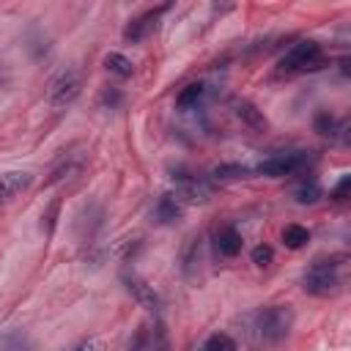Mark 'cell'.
Wrapping results in <instances>:
<instances>
[{
	"mask_svg": "<svg viewBox=\"0 0 351 351\" xmlns=\"http://www.w3.org/2000/svg\"><path fill=\"white\" fill-rule=\"evenodd\" d=\"M315 132H321V134H326V137H337L340 132H346V123L337 121V118L329 115V112H321V115L315 118Z\"/></svg>",
	"mask_w": 351,
	"mask_h": 351,
	"instance_id": "obj_19",
	"label": "cell"
},
{
	"mask_svg": "<svg viewBox=\"0 0 351 351\" xmlns=\"http://www.w3.org/2000/svg\"><path fill=\"white\" fill-rule=\"evenodd\" d=\"M203 93H206V85H203V82H189V85H186V88L178 93V99H176L178 110L197 107V104H200V99H203Z\"/></svg>",
	"mask_w": 351,
	"mask_h": 351,
	"instance_id": "obj_16",
	"label": "cell"
},
{
	"mask_svg": "<svg viewBox=\"0 0 351 351\" xmlns=\"http://www.w3.org/2000/svg\"><path fill=\"white\" fill-rule=\"evenodd\" d=\"M233 110H236L239 121H241V123H247L250 129H255V132H263V129H266V118H263V112H261L252 101L239 99V101L233 104Z\"/></svg>",
	"mask_w": 351,
	"mask_h": 351,
	"instance_id": "obj_11",
	"label": "cell"
},
{
	"mask_svg": "<svg viewBox=\"0 0 351 351\" xmlns=\"http://www.w3.org/2000/svg\"><path fill=\"white\" fill-rule=\"evenodd\" d=\"M310 162H313V156H310L307 151H285V154H274V156L263 159V162L255 167V173L280 178V176H293V173L304 170Z\"/></svg>",
	"mask_w": 351,
	"mask_h": 351,
	"instance_id": "obj_5",
	"label": "cell"
},
{
	"mask_svg": "<svg viewBox=\"0 0 351 351\" xmlns=\"http://www.w3.org/2000/svg\"><path fill=\"white\" fill-rule=\"evenodd\" d=\"M211 176L217 181H236V178H247L250 176V167L244 165H236V162H225V165H217L211 170Z\"/></svg>",
	"mask_w": 351,
	"mask_h": 351,
	"instance_id": "obj_17",
	"label": "cell"
},
{
	"mask_svg": "<svg viewBox=\"0 0 351 351\" xmlns=\"http://www.w3.org/2000/svg\"><path fill=\"white\" fill-rule=\"evenodd\" d=\"M99 101H101V107L115 110V107L123 101V93H121L118 88H104V90H101V96H99Z\"/></svg>",
	"mask_w": 351,
	"mask_h": 351,
	"instance_id": "obj_20",
	"label": "cell"
},
{
	"mask_svg": "<svg viewBox=\"0 0 351 351\" xmlns=\"http://www.w3.org/2000/svg\"><path fill=\"white\" fill-rule=\"evenodd\" d=\"M55 211H58V200H52L49 211H47V214H41V219H47V233H49V230H52V225H55Z\"/></svg>",
	"mask_w": 351,
	"mask_h": 351,
	"instance_id": "obj_25",
	"label": "cell"
},
{
	"mask_svg": "<svg viewBox=\"0 0 351 351\" xmlns=\"http://www.w3.org/2000/svg\"><path fill=\"white\" fill-rule=\"evenodd\" d=\"M271 258H274V250H271L269 244H258V247L252 250V263H255V266H269Z\"/></svg>",
	"mask_w": 351,
	"mask_h": 351,
	"instance_id": "obj_21",
	"label": "cell"
},
{
	"mask_svg": "<svg viewBox=\"0 0 351 351\" xmlns=\"http://www.w3.org/2000/svg\"><path fill=\"white\" fill-rule=\"evenodd\" d=\"M33 186V173L27 170H8V173H0V203L3 200H11L16 195H22L25 189Z\"/></svg>",
	"mask_w": 351,
	"mask_h": 351,
	"instance_id": "obj_8",
	"label": "cell"
},
{
	"mask_svg": "<svg viewBox=\"0 0 351 351\" xmlns=\"http://www.w3.org/2000/svg\"><path fill=\"white\" fill-rule=\"evenodd\" d=\"M348 189H351V176H343L335 186H332V192H329V197L332 200H337V203H343L346 197H348Z\"/></svg>",
	"mask_w": 351,
	"mask_h": 351,
	"instance_id": "obj_22",
	"label": "cell"
},
{
	"mask_svg": "<svg viewBox=\"0 0 351 351\" xmlns=\"http://www.w3.org/2000/svg\"><path fill=\"white\" fill-rule=\"evenodd\" d=\"M324 47L313 38H302L296 41L282 58H280V71L285 74H304V71H315L324 66Z\"/></svg>",
	"mask_w": 351,
	"mask_h": 351,
	"instance_id": "obj_2",
	"label": "cell"
},
{
	"mask_svg": "<svg viewBox=\"0 0 351 351\" xmlns=\"http://www.w3.org/2000/svg\"><path fill=\"white\" fill-rule=\"evenodd\" d=\"M302 288L310 296H335L343 288V277H340V263L335 258H321L313 261L310 269L302 274Z\"/></svg>",
	"mask_w": 351,
	"mask_h": 351,
	"instance_id": "obj_1",
	"label": "cell"
},
{
	"mask_svg": "<svg viewBox=\"0 0 351 351\" xmlns=\"http://www.w3.org/2000/svg\"><path fill=\"white\" fill-rule=\"evenodd\" d=\"M293 197H296V203H302V206L318 203V200H321V186H318V181H315V178H304V181L293 189Z\"/></svg>",
	"mask_w": 351,
	"mask_h": 351,
	"instance_id": "obj_14",
	"label": "cell"
},
{
	"mask_svg": "<svg viewBox=\"0 0 351 351\" xmlns=\"http://www.w3.org/2000/svg\"><path fill=\"white\" fill-rule=\"evenodd\" d=\"M63 351H99V340L85 337V340H77L74 346H69V348H63Z\"/></svg>",
	"mask_w": 351,
	"mask_h": 351,
	"instance_id": "obj_23",
	"label": "cell"
},
{
	"mask_svg": "<svg viewBox=\"0 0 351 351\" xmlns=\"http://www.w3.org/2000/svg\"><path fill=\"white\" fill-rule=\"evenodd\" d=\"M126 282V291L132 293V299L140 304V307H145L148 313H159L162 310V296L154 291V285H148L145 280H140V277H126L123 280Z\"/></svg>",
	"mask_w": 351,
	"mask_h": 351,
	"instance_id": "obj_7",
	"label": "cell"
},
{
	"mask_svg": "<svg viewBox=\"0 0 351 351\" xmlns=\"http://www.w3.org/2000/svg\"><path fill=\"white\" fill-rule=\"evenodd\" d=\"M200 351H239V346H236V340H233L230 335L214 332V335H208V337L203 340Z\"/></svg>",
	"mask_w": 351,
	"mask_h": 351,
	"instance_id": "obj_18",
	"label": "cell"
},
{
	"mask_svg": "<svg viewBox=\"0 0 351 351\" xmlns=\"http://www.w3.org/2000/svg\"><path fill=\"white\" fill-rule=\"evenodd\" d=\"M310 241V230L304 225H285L282 228V244L288 250H302Z\"/></svg>",
	"mask_w": 351,
	"mask_h": 351,
	"instance_id": "obj_15",
	"label": "cell"
},
{
	"mask_svg": "<svg viewBox=\"0 0 351 351\" xmlns=\"http://www.w3.org/2000/svg\"><path fill=\"white\" fill-rule=\"evenodd\" d=\"M293 326V313L288 304H269L255 315V329L263 343H280Z\"/></svg>",
	"mask_w": 351,
	"mask_h": 351,
	"instance_id": "obj_3",
	"label": "cell"
},
{
	"mask_svg": "<svg viewBox=\"0 0 351 351\" xmlns=\"http://www.w3.org/2000/svg\"><path fill=\"white\" fill-rule=\"evenodd\" d=\"M214 247H217V252L222 258H236L241 252V247H244V239L233 225H225V228H219L214 233Z\"/></svg>",
	"mask_w": 351,
	"mask_h": 351,
	"instance_id": "obj_9",
	"label": "cell"
},
{
	"mask_svg": "<svg viewBox=\"0 0 351 351\" xmlns=\"http://www.w3.org/2000/svg\"><path fill=\"white\" fill-rule=\"evenodd\" d=\"M181 203H178V197L176 195H162L159 200H156V206H154V217L162 222V225H170V222H176V219H181Z\"/></svg>",
	"mask_w": 351,
	"mask_h": 351,
	"instance_id": "obj_12",
	"label": "cell"
},
{
	"mask_svg": "<svg viewBox=\"0 0 351 351\" xmlns=\"http://www.w3.org/2000/svg\"><path fill=\"white\" fill-rule=\"evenodd\" d=\"M80 90H82V80H80V74L74 69L58 71L47 85V104L52 110H63L80 96Z\"/></svg>",
	"mask_w": 351,
	"mask_h": 351,
	"instance_id": "obj_4",
	"label": "cell"
},
{
	"mask_svg": "<svg viewBox=\"0 0 351 351\" xmlns=\"http://www.w3.org/2000/svg\"><path fill=\"white\" fill-rule=\"evenodd\" d=\"M104 69L110 74H115V77H123V80L134 74V63L126 55H121V52H107L104 55Z\"/></svg>",
	"mask_w": 351,
	"mask_h": 351,
	"instance_id": "obj_13",
	"label": "cell"
},
{
	"mask_svg": "<svg viewBox=\"0 0 351 351\" xmlns=\"http://www.w3.org/2000/svg\"><path fill=\"white\" fill-rule=\"evenodd\" d=\"M167 8H170V5L165 3V5L148 8L145 14H140L137 19H132V22L126 25V30H123V38H126L129 44H137V41H143L148 33H154V30H156V25H159V19H162V14H165Z\"/></svg>",
	"mask_w": 351,
	"mask_h": 351,
	"instance_id": "obj_6",
	"label": "cell"
},
{
	"mask_svg": "<svg viewBox=\"0 0 351 351\" xmlns=\"http://www.w3.org/2000/svg\"><path fill=\"white\" fill-rule=\"evenodd\" d=\"M143 348H145V335H143V332H137V335H134V340H132L123 351H143Z\"/></svg>",
	"mask_w": 351,
	"mask_h": 351,
	"instance_id": "obj_24",
	"label": "cell"
},
{
	"mask_svg": "<svg viewBox=\"0 0 351 351\" xmlns=\"http://www.w3.org/2000/svg\"><path fill=\"white\" fill-rule=\"evenodd\" d=\"M0 351H38V348L25 329H5L0 332Z\"/></svg>",
	"mask_w": 351,
	"mask_h": 351,
	"instance_id": "obj_10",
	"label": "cell"
}]
</instances>
